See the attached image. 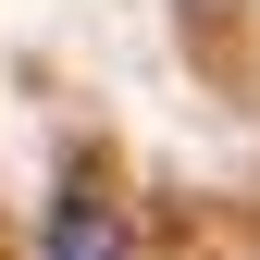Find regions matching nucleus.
Wrapping results in <instances>:
<instances>
[{
	"label": "nucleus",
	"mask_w": 260,
	"mask_h": 260,
	"mask_svg": "<svg viewBox=\"0 0 260 260\" xmlns=\"http://www.w3.org/2000/svg\"><path fill=\"white\" fill-rule=\"evenodd\" d=\"M38 260H124V211L100 199V186H62V199H50Z\"/></svg>",
	"instance_id": "1"
}]
</instances>
